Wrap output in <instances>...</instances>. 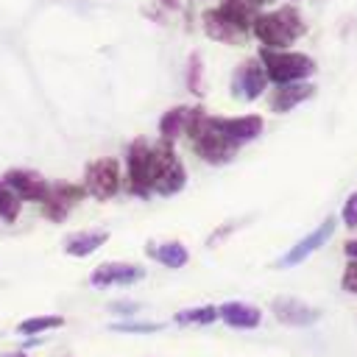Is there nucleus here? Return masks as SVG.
Here are the masks:
<instances>
[{
  "instance_id": "obj_1",
  "label": "nucleus",
  "mask_w": 357,
  "mask_h": 357,
  "mask_svg": "<svg viewBox=\"0 0 357 357\" xmlns=\"http://www.w3.org/2000/svg\"><path fill=\"white\" fill-rule=\"evenodd\" d=\"M251 31L265 45V50H282L301 36L304 25H301L298 11L293 6H284L271 14H257V20L251 22Z\"/></svg>"
},
{
  "instance_id": "obj_2",
  "label": "nucleus",
  "mask_w": 357,
  "mask_h": 357,
  "mask_svg": "<svg viewBox=\"0 0 357 357\" xmlns=\"http://www.w3.org/2000/svg\"><path fill=\"white\" fill-rule=\"evenodd\" d=\"M262 70L268 81H276V86L284 84H301L315 73V61L304 53H287V50H262L259 53Z\"/></svg>"
},
{
  "instance_id": "obj_3",
  "label": "nucleus",
  "mask_w": 357,
  "mask_h": 357,
  "mask_svg": "<svg viewBox=\"0 0 357 357\" xmlns=\"http://www.w3.org/2000/svg\"><path fill=\"white\" fill-rule=\"evenodd\" d=\"M184 165L178 162L170 142L153 145V192L159 195H176L184 187Z\"/></svg>"
},
{
  "instance_id": "obj_4",
  "label": "nucleus",
  "mask_w": 357,
  "mask_h": 357,
  "mask_svg": "<svg viewBox=\"0 0 357 357\" xmlns=\"http://www.w3.org/2000/svg\"><path fill=\"white\" fill-rule=\"evenodd\" d=\"M126 167L131 192L148 198L153 192V145H148L145 139H134L126 156Z\"/></svg>"
},
{
  "instance_id": "obj_5",
  "label": "nucleus",
  "mask_w": 357,
  "mask_h": 357,
  "mask_svg": "<svg viewBox=\"0 0 357 357\" xmlns=\"http://www.w3.org/2000/svg\"><path fill=\"white\" fill-rule=\"evenodd\" d=\"M120 190V165L117 159H98L86 167V176H84V192H89L92 198H112L114 192Z\"/></svg>"
},
{
  "instance_id": "obj_6",
  "label": "nucleus",
  "mask_w": 357,
  "mask_h": 357,
  "mask_svg": "<svg viewBox=\"0 0 357 357\" xmlns=\"http://www.w3.org/2000/svg\"><path fill=\"white\" fill-rule=\"evenodd\" d=\"M265 84H268V75H265L262 64L257 59H251L237 67V73L231 78V92L243 100H257L265 92Z\"/></svg>"
},
{
  "instance_id": "obj_7",
  "label": "nucleus",
  "mask_w": 357,
  "mask_h": 357,
  "mask_svg": "<svg viewBox=\"0 0 357 357\" xmlns=\"http://www.w3.org/2000/svg\"><path fill=\"white\" fill-rule=\"evenodd\" d=\"M3 181L14 190V195L20 198V201H45L47 198V192H50V184L39 176V173H33V170H22V167H14V170H8L6 176H3Z\"/></svg>"
},
{
  "instance_id": "obj_8",
  "label": "nucleus",
  "mask_w": 357,
  "mask_h": 357,
  "mask_svg": "<svg viewBox=\"0 0 357 357\" xmlns=\"http://www.w3.org/2000/svg\"><path fill=\"white\" fill-rule=\"evenodd\" d=\"M145 276V268L131 262H103L89 273L92 287H114V284H134Z\"/></svg>"
},
{
  "instance_id": "obj_9",
  "label": "nucleus",
  "mask_w": 357,
  "mask_h": 357,
  "mask_svg": "<svg viewBox=\"0 0 357 357\" xmlns=\"http://www.w3.org/2000/svg\"><path fill=\"white\" fill-rule=\"evenodd\" d=\"M332 234H335V218H326L315 231H310L307 237H301V240H298V243H296V245H293V248L279 259V268H293V265L304 262V259H307L312 251H318V248H321Z\"/></svg>"
},
{
  "instance_id": "obj_10",
  "label": "nucleus",
  "mask_w": 357,
  "mask_h": 357,
  "mask_svg": "<svg viewBox=\"0 0 357 357\" xmlns=\"http://www.w3.org/2000/svg\"><path fill=\"white\" fill-rule=\"evenodd\" d=\"M271 312L276 315V321L287 324V326H312L318 318H321V310L298 301V298H273L271 301Z\"/></svg>"
},
{
  "instance_id": "obj_11",
  "label": "nucleus",
  "mask_w": 357,
  "mask_h": 357,
  "mask_svg": "<svg viewBox=\"0 0 357 357\" xmlns=\"http://www.w3.org/2000/svg\"><path fill=\"white\" fill-rule=\"evenodd\" d=\"M84 198V187L78 184H50V192L47 198L42 201V209H45V218L50 220H64V215Z\"/></svg>"
},
{
  "instance_id": "obj_12",
  "label": "nucleus",
  "mask_w": 357,
  "mask_h": 357,
  "mask_svg": "<svg viewBox=\"0 0 357 357\" xmlns=\"http://www.w3.org/2000/svg\"><path fill=\"white\" fill-rule=\"evenodd\" d=\"M212 126H215L231 145H243V142L259 137V131H262V117H257V114H245V117H234V120L212 117Z\"/></svg>"
},
{
  "instance_id": "obj_13",
  "label": "nucleus",
  "mask_w": 357,
  "mask_h": 357,
  "mask_svg": "<svg viewBox=\"0 0 357 357\" xmlns=\"http://www.w3.org/2000/svg\"><path fill=\"white\" fill-rule=\"evenodd\" d=\"M218 318H223V324H229L231 329H257L262 312L245 301H226L218 307Z\"/></svg>"
},
{
  "instance_id": "obj_14",
  "label": "nucleus",
  "mask_w": 357,
  "mask_h": 357,
  "mask_svg": "<svg viewBox=\"0 0 357 357\" xmlns=\"http://www.w3.org/2000/svg\"><path fill=\"white\" fill-rule=\"evenodd\" d=\"M312 92H315V86L312 84H307V81H301V84H284V86H276L273 89V95H271V112H276V114H284V112H290L293 106H298L301 100H307V98H312Z\"/></svg>"
},
{
  "instance_id": "obj_15",
  "label": "nucleus",
  "mask_w": 357,
  "mask_h": 357,
  "mask_svg": "<svg viewBox=\"0 0 357 357\" xmlns=\"http://www.w3.org/2000/svg\"><path fill=\"white\" fill-rule=\"evenodd\" d=\"M201 20H204V31H206L212 39L226 42V45H243L245 31H240L237 25H231L223 14H218V8H215V11H204Z\"/></svg>"
},
{
  "instance_id": "obj_16",
  "label": "nucleus",
  "mask_w": 357,
  "mask_h": 357,
  "mask_svg": "<svg viewBox=\"0 0 357 357\" xmlns=\"http://www.w3.org/2000/svg\"><path fill=\"white\" fill-rule=\"evenodd\" d=\"M218 14H223L240 31H248L251 22L257 20V3L254 0H223L218 6Z\"/></svg>"
},
{
  "instance_id": "obj_17",
  "label": "nucleus",
  "mask_w": 357,
  "mask_h": 357,
  "mask_svg": "<svg viewBox=\"0 0 357 357\" xmlns=\"http://www.w3.org/2000/svg\"><path fill=\"white\" fill-rule=\"evenodd\" d=\"M109 240V231H78V234H70L64 240V251L70 257H89L92 251H98L103 243Z\"/></svg>"
},
{
  "instance_id": "obj_18",
  "label": "nucleus",
  "mask_w": 357,
  "mask_h": 357,
  "mask_svg": "<svg viewBox=\"0 0 357 357\" xmlns=\"http://www.w3.org/2000/svg\"><path fill=\"white\" fill-rule=\"evenodd\" d=\"M187 123H190V109H187V106H176V109L165 112L162 120H159V134H162V139H165V142H173L178 134L187 131Z\"/></svg>"
},
{
  "instance_id": "obj_19",
  "label": "nucleus",
  "mask_w": 357,
  "mask_h": 357,
  "mask_svg": "<svg viewBox=\"0 0 357 357\" xmlns=\"http://www.w3.org/2000/svg\"><path fill=\"white\" fill-rule=\"evenodd\" d=\"M148 254H151L156 262L167 265V268H181V265H187V259H190L187 248H184L181 243H176V240H170V243H153V245L148 248Z\"/></svg>"
},
{
  "instance_id": "obj_20",
  "label": "nucleus",
  "mask_w": 357,
  "mask_h": 357,
  "mask_svg": "<svg viewBox=\"0 0 357 357\" xmlns=\"http://www.w3.org/2000/svg\"><path fill=\"white\" fill-rule=\"evenodd\" d=\"M173 321H176V324H181V326H187V324L206 326V324L218 321V307H212V304H206V307H190V310L176 312V315H173Z\"/></svg>"
},
{
  "instance_id": "obj_21",
  "label": "nucleus",
  "mask_w": 357,
  "mask_h": 357,
  "mask_svg": "<svg viewBox=\"0 0 357 357\" xmlns=\"http://www.w3.org/2000/svg\"><path fill=\"white\" fill-rule=\"evenodd\" d=\"M61 324H64L61 315H36V318H25V321L17 326V332H20V335H28V337H31V335L36 337L39 332H45V329H59Z\"/></svg>"
},
{
  "instance_id": "obj_22",
  "label": "nucleus",
  "mask_w": 357,
  "mask_h": 357,
  "mask_svg": "<svg viewBox=\"0 0 357 357\" xmlns=\"http://www.w3.org/2000/svg\"><path fill=\"white\" fill-rule=\"evenodd\" d=\"M20 209H22V201L14 195V190L6 181H0V218L11 223L20 218Z\"/></svg>"
},
{
  "instance_id": "obj_23",
  "label": "nucleus",
  "mask_w": 357,
  "mask_h": 357,
  "mask_svg": "<svg viewBox=\"0 0 357 357\" xmlns=\"http://www.w3.org/2000/svg\"><path fill=\"white\" fill-rule=\"evenodd\" d=\"M112 332H123V335H151V332H159L162 324L159 321H117V324H109Z\"/></svg>"
},
{
  "instance_id": "obj_24",
  "label": "nucleus",
  "mask_w": 357,
  "mask_h": 357,
  "mask_svg": "<svg viewBox=\"0 0 357 357\" xmlns=\"http://www.w3.org/2000/svg\"><path fill=\"white\" fill-rule=\"evenodd\" d=\"M201 75H204L201 56H198V53H192V56H190V64H187V86H190L195 95H201V92H204V89H201Z\"/></svg>"
},
{
  "instance_id": "obj_25",
  "label": "nucleus",
  "mask_w": 357,
  "mask_h": 357,
  "mask_svg": "<svg viewBox=\"0 0 357 357\" xmlns=\"http://www.w3.org/2000/svg\"><path fill=\"white\" fill-rule=\"evenodd\" d=\"M343 223L349 226V229H357V190L346 198V204H343Z\"/></svg>"
},
{
  "instance_id": "obj_26",
  "label": "nucleus",
  "mask_w": 357,
  "mask_h": 357,
  "mask_svg": "<svg viewBox=\"0 0 357 357\" xmlns=\"http://www.w3.org/2000/svg\"><path fill=\"white\" fill-rule=\"evenodd\" d=\"M343 290L357 293V262H351V265L343 271Z\"/></svg>"
},
{
  "instance_id": "obj_27",
  "label": "nucleus",
  "mask_w": 357,
  "mask_h": 357,
  "mask_svg": "<svg viewBox=\"0 0 357 357\" xmlns=\"http://www.w3.org/2000/svg\"><path fill=\"white\" fill-rule=\"evenodd\" d=\"M109 310H112V312H120V315H128V312H134V310H137V304H126V301L120 304V301H114Z\"/></svg>"
},
{
  "instance_id": "obj_28",
  "label": "nucleus",
  "mask_w": 357,
  "mask_h": 357,
  "mask_svg": "<svg viewBox=\"0 0 357 357\" xmlns=\"http://www.w3.org/2000/svg\"><path fill=\"white\" fill-rule=\"evenodd\" d=\"M346 254L351 257V262H357V240H351V243H346Z\"/></svg>"
},
{
  "instance_id": "obj_29",
  "label": "nucleus",
  "mask_w": 357,
  "mask_h": 357,
  "mask_svg": "<svg viewBox=\"0 0 357 357\" xmlns=\"http://www.w3.org/2000/svg\"><path fill=\"white\" fill-rule=\"evenodd\" d=\"M162 3L170 6V8H178V6H181V0H162Z\"/></svg>"
},
{
  "instance_id": "obj_30",
  "label": "nucleus",
  "mask_w": 357,
  "mask_h": 357,
  "mask_svg": "<svg viewBox=\"0 0 357 357\" xmlns=\"http://www.w3.org/2000/svg\"><path fill=\"white\" fill-rule=\"evenodd\" d=\"M254 3H257V6H262V3H273V0H254Z\"/></svg>"
},
{
  "instance_id": "obj_31",
  "label": "nucleus",
  "mask_w": 357,
  "mask_h": 357,
  "mask_svg": "<svg viewBox=\"0 0 357 357\" xmlns=\"http://www.w3.org/2000/svg\"><path fill=\"white\" fill-rule=\"evenodd\" d=\"M11 357H28V354H22V351H17V354H11Z\"/></svg>"
}]
</instances>
